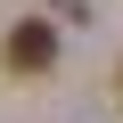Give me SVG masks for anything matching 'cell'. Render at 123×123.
<instances>
[{
  "label": "cell",
  "mask_w": 123,
  "mask_h": 123,
  "mask_svg": "<svg viewBox=\"0 0 123 123\" xmlns=\"http://www.w3.org/2000/svg\"><path fill=\"white\" fill-rule=\"evenodd\" d=\"M0 66H8V74H49V66H57V25L25 17L8 41H0Z\"/></svg>",
  "instance_id": "obj_1"
},
{
  "label": "cell",
  "mask_w": 123,
  "mask_h": 123,
  "mask_svg": "<svg viewBox=\"0 0 123 123\" xmlns=\"http://www.w3.org/2000/svg\"><path fill=\"white\" fill-rule=\"evenodd\" d=\"M115 98H123V74H115Z\"/></svg>",
  "instance_id": "obj_2"
}]
</instances>
